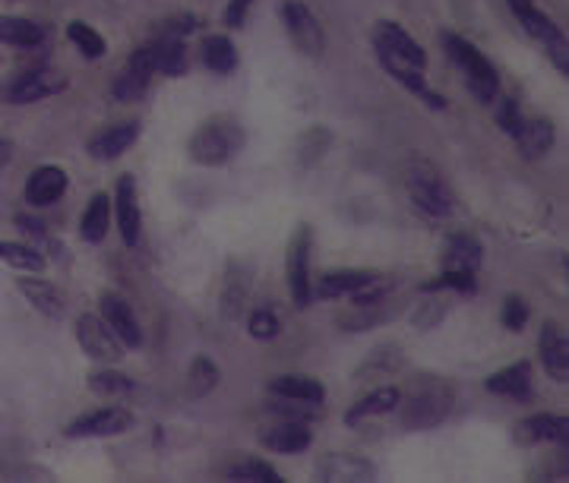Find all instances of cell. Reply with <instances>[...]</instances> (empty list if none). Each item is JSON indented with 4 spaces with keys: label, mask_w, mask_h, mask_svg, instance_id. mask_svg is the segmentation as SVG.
Returning a JSON list of instances; mask_svg holds the SVG:
<instances>
[{
    "label": "cell",
    "mask_w": 569,
    "mask_h": 483,
    "mask_svg": "<svg viewBox=\"0 0 569 483\" xmlns=\"http://www.w3.org/2000/svg\"><path fill=\"white\" fill-rule=\"evenodd\" d=\"M218 379H221V370H218L216 360L200 354L187 370V392L193 399H206L209 392L218 389Z\"/></svg>",
    "instance_id": "obj_33"
},
{
    "label": "cell",
    "mask_w": 569,
    "mask_h": 483,
    "mask_svg": "<svg viewBox=\"0 0 569 483\" xmlns=\"http://www.w3.org/2000/svg\"><path fill=\"white\" fill-rule=\"evenodd\" d=\"M152 77H156V64H152V48L143 45L139 51L130 54V60L124 64V70L117 73V80L111 85V95L124 105L130 102H139L149 85H152Z\"/></svg>",
    "instance_id": "obj_8"
},
{
    "label": "cell",
    "mask_w": 569,
    "mask_h": 483,
    "mask_svg": "<svg viewBox=\"0 0 569 483\" xmlns=\"http://www.w3.org/2000/svg\"><path fill=\"white\" fill-rule=\"evenodd\" d=\"M406 189L408 199L414 203V209H421L431 218H446L456 209V199H453V189L446 187V181L440 177L431 161L414 159L406 171Z\"/></svg>",
    "instance_id": "obj_5"
},
{
    "label": "cell",
    "mask_w": 569,
    "mask_h": 483,
    "mask_svg": "<svg viewBox=\"0 0 569 483\" xmlns=\"http://www.w3.org/2000/svg\"><path fill=\"white\" fill-rule=\"evenodd\" d=\"M250 3H253V0H228V7H225V26L228 28L244 26L247 13H250Z\"/></svg>",
    "instance_id": "obj_43"
},
{
    "label": "cell",
    "mask_w": 569,
    "mask_h": 483,
    "mask_svg": "<svg viewBox=\"0 0 569 483\" xmlns=\"http://www.w3.org/2000/svg\"><path fill=\"white\" fill-rule=\"evenodd\" d=\"M149 48H152L156 73H164V77H184V70H187V45H184V35L162 32Z\"/></svg>",
    "instance_id": "obj_24"
},
{
    "label": "cell",
    "mask_w": 569,
    "mask_h": 483,
    "mask_svg": "<svg viewBox=\"0 0 569 483\" xmlns=\"http://www.w3.org/2000/svg\"><path fill=\"white\" fill-rule=\"evenodd\" d=\"M67 89V77L60 70H48V67H38V70H29L23 77H13L10 82L0 85V102L7 105H35V102H45L57 92Z\"/></svg>",
    "instance_id": "obj_6"
},
{
    "label": "cell",
    "mask_w": 569,
    "mask_h": 483,
    "mask_svg": "<svg viewBox=\"0 0 569 483\" xmlns=\"http://www.w3.org/2000/svg\"><path fill=\"white\" fill-rule=\"evenodd\" d=\"M488 392L500 399H513V402H528L532 399V364L519 360L513 367L493 373L488 379Z\"/></svg>",
    "instance_id": "obj_23"
},
{
    "label": "cell",
    "mask_w": 569,
    "mask_h": 483,
    "mask_svg": "<svg viewBox=\"0 0 569 483\" xmlns=\"http://www.w3.org/2000/svg\"><path fill=\"white\" fill-rule=\"evenodd\" d=\"M89 389L102 399H124L134 392V379L117 370H99V373L89 376Z\"/></svg>",
    "instance_id": "obj_35"
},
{
    "label": "cell",
    "mask_w": 569,
    "mask_h": 483,
    "mask_svg": "<svg viewBox=\"0 0 569 483\" xmlns=\"http://www.w3.org/2000/svg\"><path fill=\"white\" fill-rule=\"evenodd\" d=\"M260 442H263L266 449H272V452H278V456H298V452H307V449H310L314 433H310V427H307L304 421H282V424L266 429V433L260 436Z\"/></svg>",
    "instance_id": "obj_19"
},
{
    "label": "cell",
    "mask_w": 569,
    "mask_h": 483,
    "mask_svg": "<svg viewBox=\"0 0 569 483\" xmlns=\"http://www.w3.org/2000/svg\"><path fill=\"white\" fill-rule=\"evenodd\" d=\"M0 263L20 268V272H42L45 268V256L35 246H26V243L0 241Z\"/></svg>",
    "instance_id": "obj_34"
},
{
    "label": "cell",
    "mask_w": 569,
    "mask_h": 483,
    "mask_svg": "<svg viewBox=\"0 0 569 483\" xmlns=\"http://www.w3.org/2000/svg\"><path fill=\"white\" fill-rule=\"evenodd\" d=\"M282 20H285V32L295 42V48L307 57H323L326 51V35L323 26L317 23V16L310 13L307 3L300 0H285L282 7Z\"/></svg>",
    "instance_id": "obj_7"
},
{
    "label": "cell",
    "mask_w": 569,
    "mask_h": 483,
    "mask_svg": "<svg viewBox=\"0 0 569 483\" xmlns=\"http://www.w3.org/2000/svg\"><path fill=\"white\" fill-rule=\"evenodd\" d=\"M247 329H250V335L253 338H260V342H270L278 335V320H275V313L266 310V307H260V310H253L250 313V320H247Z\"/></svg>",
    "instance_id": "obj_41"
},
{
    "label": "cell",
    "mask_w": 569,
    "mask_h": 483,
    "mask_svg": "<svg viewBox=\"0 0 569 483\" xmlns=\"http://www.w3.org/2000/svg\"><path fill=\"white\" fill-rule=\"evenodd\" d=\"M497 120H500L503 134H510V136L519 134V130H522V124H525L519 102H515V99H503V102H500V114H497Z\"/></svg>",
    "instance_id": "obj_42"
},
{
    "label": "cell",
    "mask_w": 569,
    "mask_h": 483,
    "mask_svg": "<svg viewBox=\"0 0 569 483\" xmlns=\"http://www.w3.org/2000/svg\"><path fill=\"white\" fill-rule=\"evenodd\" d=\"M481 243L475 241L471 234H456L453 241L446 243V253H443V268H456V272H475L481 268Z\"/></svg>",
    "instance_id": "obj_30"
},
{
    "label": "cell",
    "mask_w": 569,
    "mask_h": 483,
    "mask_svg": "<svg viewBox=\"0 0 569 483\" xmlns=\"http://www.w3.org/2000/svg\"><path fill=\"white\" fill-rule=\"evenodd\" d=\"M332 146V136H329V130H323V127H310V134L304 136V142H300V161L304 164H317V161L323 159L326 149Z\"/></svg>",
    "instance_id": "obj_39"
},
{
    "label": "cell",
    "mask_w": 569,
    "mask_h": 483,
    "mask_svg": "<svg viewBox=\"0 0 569 483\" xmlns=\"http://www.w3.org/2000/svg\"><path fill=\"white\" fill-rule=\"evenodd\" d=\"M453 402H456V392L446 379H434V376H424L402 407V424L408 429H434L436 424H443L453 411Z\"/></svg>",
    "instance_id": "obj_3"
},
{
    "label": "cell",
    "mask_w": 569,
    "mask_h": 483,
    "mask_svg": "<svg viewBox=\"0 0 569 483\" xmlns=\"http://www.w3.org/2000/svg\"><path fill=\"white\" fill-rule=\"evenodd\" d=\"M288 288H292V300L300 310L310 307V228H298L295 241L288 246Z\"/></svg>",
    "instance_id": "obj_12"
},
{
    "label": "cell",
    "mask_w": 569,
    "mask_h": 483,
    "mask_svg": "<svg viewBox=\"0 0 569 483\" xmlns=\"http://www.w3.org/2000/svg\"><path fill=\"white\" fill-rule=\"evenodd\" d=\"M10 152H13V146H10V139H0V168L10 161Z\"/></svg>",
    "instance_id": "obj_44"
},
{
    "label": "cell",
    "mask_w": 569,
    "mask_h": 483,
    "mask_svg": "<svg viewBox=\"0 0 569 483\" xmlns=\"http://www.w3.org/2000/svg\"><path fill=\"white\" fill-rule=\"evenodd\" d=\"M522 149L525 159H544L550 149H554V124L547 117H535V120H525L522 130L513 136Z\"/></svg>",
    "instance_id": "obj_27"
},
{
    "label": "cell",
    "mask_w": 569,
    "mask_h": 483,
    "mask_svg": "<svg viewBox=\"0 0 569 483\" xmlns=\"http://www.w3.org/2000/svg\"><path fill=\"white\" fill-rule=\"evenodd\" d=\"M114 212H117L121 241L127 243V246H136V243H139V234H143V212H139V189H136L134 174H121V177H117Z\"/></svg>",
    "instance_id": "obj_11"
},
{
    "label": "cell",
    "mask_w": 569,
    "mask_h": 483,
    "mask_svg": "<svg viewBox=\"0 0 569 483\" xmlns=\"http://www.w3.org/2000/svg\"><path fill=\"white\" fill-rule=\"evenodd\" d=\"M102 320L117 335L121 345H127V348H139L143 345V329L136 322L134 307L121 295H102Z\"/></svg>",
    "instance_id": "obj_15"
},
{
    "label": "cell",
    "mask_w": 569,
    "mask_h": 483,
    "mask_svg": "<svg viewBox=\"0 0 569 483\" xmlns=\"http://www.w3.org/2000/svg\"><path fill=\"white\" fill-rule=\"evenodd\" d=\"M16 288H20V295L26 297L29 303L42 313V317H48V320H60L64 317V310H67V297L60 288H55L52 281H45V278H20L16 281Z\"/></svg>",
    "instance_id": "obj_21"
},
{
    "label": "cell",
    "mask_w": 569,
    "mask_h": 483,
    "mask_svg": "<svg viewBox=\"0 0 569 483\" xmlns=\"http://www.w3.org/2000/svg\"><path fill=\"white\" fill-rule=\"evenodd\" d=\"M478 288V278L475 272H456V268H443V275L424 285V295H434V291H459V295H475Z\"/></svg>",
    "instance_id": "obj_37"
},
{
    "label": "cell",
    "mask_w": 569,
    "mask_h": 483,
    "mask_svg": "<svg viewBox=\"0 0 569 483\" xmlns=\"http://www.w3.org/2000/svg\"><path fill=\"white\" fill-rule=\"evenodd\" d=\"M374 48H377L379 64L396 82H402L408 92L424 99L431 107H443V95L428 89L424 70H428V54L418 38H411L399 23H377L374 28Z\"/></svg>",
    "instance_id": "obj_1"
},
{
    "label": "cell",
    "mask_w": 569,
    "mask_h": 483,
    "mask_svg": "<svg viewBox=\"0 0 569 483\" xmlns=\"http://www.w3.org/2000/svg\"><path fill=\"white\" fill-rule=\"evenodd\" d=\"M500 322L510 329V332H522L525 329V322H528V303H525V297L519 295H510L503 300V313H500Z\"/></svg>",
    "instance_id": "obj_40"
},
{
    "label": "cell",
    "mask_w": 569,
    "mask_h": 483,
    "mask_svg": "<svg viewBox=\"0 0 569 483\" xmlns=\"http://www.w3.org/2000/svg\"><path fill=\"white\" fill-rule=\"evenodd\" d=\"M270 392L275 399H285V402H300V404H323L326 389L320 386V379L304 373H288L275 376L270 382Z\"/></svg>",
    "instance_id": "obj_22"
},
{
    "label": "cell",
    "mask_w": 569,
    "mask_h": 483,
    "mask_svg": "<svg viewBox=\"0 0 569 483\" xmlns=\"http://www.w3.org/2000/svg\"><path fill=\"white\" fill-rule=\"evenodd\" d=\"M443 42H446V54L453 57V64L465 73V82H468L471 95L481 105L497 102V95H500V73H497V67L488 60V54L478 51L468 38L453 35V32Z\"/></svg>",
    "instance_id": "obj_4"
},
{
    "label": "cell",
    "mask_w": 569,
    "mask_h": 483,
    "mask_svg": "<svg viewBox=\"0 0 569 483\" xmlns=\"http://www.w3.org/2000/svg\"><path fill=\"white\" fill-rule=\"evenodd\" d=\"M136 139H139V124L136 120L114 124V127H109V130H102V134H95L89 139V156L95 161L121 159Z\"/></svg>",
    "instance_id": "obj_18"
},
{
    "label": "cell",
    "mask_w": 569,
    "mask_h": 483,
    "mask_svg": "<svg viewBox=\"0 0 569 483\" xmlns=\"http://www.w3.org/2000/svg\"><path fill=\"white\" fill-rule=\"evenodd\" d=\"M77 342L89 357H95L102 364H117L124 357V345L117 342V335L105 325L102 317H92V313H82L77 320Z\"/></svg>",
    "instance_id": "obj_10"
},
{
    "label": "cell",
    "mask_w": 569,
    "mask_h": 483,
    "mask_svg": "<svg viewBox=\"0 0 569 483\" xmlns=\"http://www.w3.org/2000/svg\"><path fill=\"white\" fill-rule=\"evenodd\" d=\"M203 64L218 73V77H228L238 70V51H235V42L228 35H209L206 45H203Z\"/></svg>",
    "instance_id": "obj_32"
},
{
    "label": "cell",
    "mask_w": 569,
    "mask_h": 483,
    "mask_svg": "<svg viewBox=\"0 0 569 483\" xmlns=\"http://www.w3.org/2000/svg\"><path fill=\"white\" fill-rule=\"evenodd\" d=\"M45 38V28L32 20L23 16H0V45H10V48H35L42 45Z\"/></svg>",
    "instance_id": "obj_31"
},
{
    "label": "cell",
    "mask_w": 569,
    "mask_h": 483,
    "mask_svg": "<svg viewBox=\"0 0 569 483\" xmlns=\"http://www.w3.org/2000/svg\"><path fill=\"white\" fill-rule=\"evenodd\" d=\"M510 3V10H513V16L522 23V28L535 38V42H542L544 48L547 45H554L557 38H564V32H560V26L544 13V10H538V3L535 0H507Z\"/></svg>",
    "instance_id": "obj_20"
},
{
    "label": "cell",
    "mask_w": 569,
    "mask_h": 483,
    "mask_svg": "<svg viewBox=\"0 0 569 483\" xmlns=\"http://www.w3.org/2000/svg\"><path fill=\"white\" fill-rule=\"evenodd\" d=\"M134 427V414L127 407H99L92 414L77 417L67 427V439H105V436H121Z\"/></svg>",
    "instance_id": "obj_9"
},
{
    "label": "cell",
    "mask_w": 569,
    "mask_h": 483,
    "mask_svg": "<svg viewBox=\"0 0 569 483\" xmlns=\"http://www.w3.org/2000/svg\"><path fill=\"white\" fill-rule=\"evenodd\" d=\"M228 478L231 481H247V483H282L278 478V471L266 464V461H260V458H247L241 464H235L231 471H228Z\"/></svg>",
    "instance_id": "obj_38"
},
{
    "label": "cell",
    "mask_w": 569,
    "mask_h": 483,
    "mask_svg": "<svg viewBox=\"0 0 569 483\" xmlns=\"http://www.w3.org/2000/svg\"><path fill=\"white\" fill-rule=\"evenodd\" d=\"M247 291H250V272L244 266L228 268V278L221 285V317L228 322H235L241 313H244Z\"/></svg>",
    "instance_id": "obj_28"
},
{
    "label": "cell",
    "mask_w": 569,
    "mask_h": 483,
    "mask_svg": "<svg viewBox=\"0 0 569 483\" xmlns=\"http://www.w3.org/2000/svg\"><path fill=\"white\" fill-rule=\"evenodd\" d=\"M320 481L329 483H367L377 481V468L361 456H349V452H329L320 458L317 464Z\"/></svg>",
    "instance_id": "obj_13"
},
{
    "label": "cell",
    "mask_w": 569,
    "mask_h": 483,
    "mask_svg": "<svg viewBox=\"0 0 569 483\" xmlns=\"http://www.w3.org/2000/svg\"><path fill=\"white\" fill-rule=\"evenodd\" d=\"M377 272H357V268H342V272H326L317 288H310L314 297H352L364 285H371Z\"/></svg>",
    "instance_id": "obj_25"
},
{
    "label": "cell",
    "mask_w": 569,
    "mask_h": 483,
    "mask_svg": "<svg viewBox=\"0 0 569 483\" xmlns=\"http://www.w3.org/2000/svg\"><path fill=\"white\" fill-rule=\"evenodd\" d=\"M538 350H542V364L547 376L554 382H567L569 379V338L567 329L557 322H544L542 338H538Z\"/></svg>",
    "instance_id": "obj_16"
},
{
    "label": "cell",
    "mask_w": 569,
    "mask_h": 483,
    "mask_svg": "<svg viewBox=\"0 0 569 483\" xmlns=\"http://www.w3.org/2000/svg\"><path fill=\"white\" fill-rule=\"evenodd\" d=\"M569 421L560 414H532L522 417L513 427V439L519 446H538V442H564L567 446Z\"/></svg>",
    "instance_id": "obj_14"
},
{
    "label": "cell",
    "mask_w": 569,
    "mask_h": 483,
    "mask_svg": "<svg viewBox=\"0 0 569 483\" xmlns=\"http://www.w3.org/2000/svg\"><path fill=\"white\" fill-rule=\"evenodd\" d=\"M244 149V127L235 117H209L206 124L196 127V134L190 136V159L203 168H218L228 164L238 152Z\"/></svg>",
    "instance_id": "obj_2"
},
{
    "label": "cell",
    "mask_w": 569,
    "mask_h": 483,
    "mask_svg": "<svg viewBox=\"0 0 569 483\" xmlns=\"http://www.w3.org/2000/svg\"><path fill=\"white\" fill-rule=\"evenodd\" d=\"M67 38L73 42V48H77L86 60H99V57L105 54V38L92 26H86L82 20H73V23L67 26Z\"/></svg>",
    "instance_id": "obj_36"
},
{
    "label": "cell",
    "mask_w": 569,
    "mask_h": 483,
    "mask_svg": "<svg viewBox=\"0 0 569 483\" xmlns=\"http://www.w3.org/2000/svg\"><path fill=\"white\" fill-rule=\"evenodd\" d=\"M399 402H402V392H399L396 386H379L371 395H364L361 402L352 404V411L345 414V424H349V427H357V424L367 421V417H379V414L396 411Z\"/></svg>",
    "instance_id": "obj_26"
},
{
    "label": "cell",
    "mask_w": 569,
    "mask_h": 483,
    "mask_svg": "<svg viewBox=\"0 0 569 483\" xmlns=\"http://www.w3.org/2000/svg\"><path fill=\"white\" fill-rule=\"evenodd\" d=\"M67 171L57 168V164H42L29 174L26 181V203L35 209H45V206H55L57 199L67 193Z\"/></svg>",
    "instance_id": "obj_17"
},
{
    "label": "cell",
    "mask_w": 569,
    "mask_h": 483,
    "mask_svg": "<svg viewBox=\"0 0 569 483\" xmlns=\"http://www.w3.org/2000/svg\"><path fill=\"white\" fill-rule=\"evenodd\" d=\"M111 199L109 193H95L80 218V238L86 243H102L109 238Z\"/></svg>",
    "instance_id": "obj_29"
}]
</instances>
